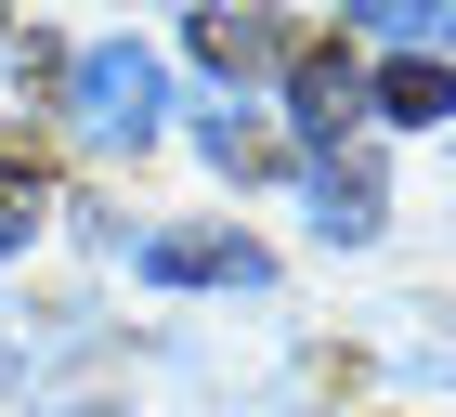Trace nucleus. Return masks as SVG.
I'll return each mask as SVG.
<instances>
[{
	"mask_svg": "<svg viewBox=\"0 0 456 417\" xmlns=\"http://www.w3.org/2000/svg\"><path fill=\"white\" fill-rule=\"evenodd\" d=\"M352 118H365V78H352V53H314V39H300V131H314V143H339Z\"/></svg>",
	"mask_w": 456,
	"mask_h": 417,
	"instance_id": "obj_4",
	"label": "nucleus"
},
{
	"mask_svg": "<svg viewBox=\"0 0 456 417\" xmlns=\"http://www.w3.org/2000/svg\"><path fill=\"white\" fill-rule=\"evenodd\" d=\"M379 39H456V0H352Z\"/></svg>",
	"mask_w": 456,
	"mask_h": 417,
	"instance_id": "obj_8",
	"label": "nucleus"
},
{
	"mask_svg": "<svg viewBox=\"0 0 456 417\" xmlns=\"http://www.w3.org/2000/svg\"><path fill=\"white\" fill-rule=\"evenodd\" d=\"M314 222H326V248L379 235V170H365V157H326L314 170Z\"/></svg>",
	"mask_w": 456,
	"mask_h": 417,
	"instance_id": "obj_5",
	"label": "nucleus"
},
{
	"mask_svg": "<svg viewBox=\"0 0 456 417\" xmlns=\"http://www.w3.org/2000/svg\"><path fill=\"white\" fill-rule=\"evenodd\" d=\"M0 248H13V235H0Z\"/></svg>",
	"mask_w": 456,
	"mask_h": 417,
	"instance_id": "obj_10",
	"label": "nucleus"
},
{
	"mask_svg": "<svg viewBox=\"0 0 456 417\" xmlns=\"http://www.w3.org/2000/svg\"><path fill=\"white\" fill-rule=\"evenodd\" d=\"M379 104H391V118H456V78L430 66V53H404V66L379 78Z\"/></svg>",
	"mask_w": 456,
	"mask_h": 417,
	"instance_id": "obj_7",
	"label": "nucleus"
},
{
	"mask_svg": "<svg viewBox=\"0 0 456 417\" xmlns=\"http://www.w3.org/2000/svg\"><path fill=\"white\" fill-rule=\"evenodd\" d=\"M196 143H209V157H222V170H235V183H261V170H274V157H287V143L261 131L248 104H222V118H209V131H196Z\"/></svg>",
	"mask_w": 456,
	"mask_h": 417,
	"instance_id": "obj_6",
	"label": "nucleus"
},
{
	"mask_svg": "<svg viewBox=\"0 0 456 417\" xmlns=\"http://www.w3.org/2000/svg\"><path fill=\"white\" fill-rule=\"evenodd\" d=\"M0 379H13V339H0Z\"/></svg>",
	"mask_w": 456,
	"mask_h": 417,
	"instance_id": "obj_9",
	"label": "nucleus"
},
{
	"mask_svg": "<svg viewBox=\"0 0 456 417\" xmlns=\"http://www.w3.org/2000/svg\"><path fill=\"white\" fill-rule=\"evenodd\" d=\"M143 274H157V287H261V248H248V235H196V222H170V235H143Z\"/></svg>",
	"mask_w": 456,
	"mask_h": 417,
	"instance_id": "obj_2",
	"label": "nucleus"
},
{
	"mask_svg": "<svg viewBox=\"0 0 456 417\" xmlns=\"http://www.w3.org/2000/svg\"><path fill=\"white\" fill-rule=\"evenodd\" d=\"M66 92H78V131H92V143H143L157 118H170V78L143 66L131 39H105V53H78V66H66Z\"/></svg>",
	"mask_w": 456,
	"mask_h": 417,
	"instance_id": "obj_1",
	"label": "nucleus"
},
{
	"mask_svg": "<svg viewBox=\"0 0 456 417\" xmlns=\"http://www.w3.org/2000/svg\"><path fill=\"white\" fill-rule=\"evenodd\" d=\"M196 53H209L222 78H261V66H300V39H287L274 13H196Z\"/></svg>",
	"mask_w": 456,
	"mask_h": 417,
	"instance_id": "obj_3",
	"label": "nucleus"
}]
</instances>
